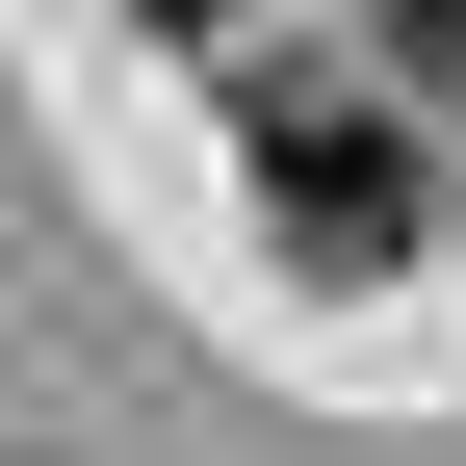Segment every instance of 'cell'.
<instances>
[{
	"instance_id": "1",
	"label": "cell",
	"mask_w": 466,
	"mask_h": 466,
	"mask_svg": "<svg viewBox=\"0 0 466 466\" xmlns=\"http://www.w3.org/2000/svg\"><path fill=\"white\" fill-rule=\"evenodd\" d=\"M259 208H285V259L389 285V259H415V130L337 104V78H285V104H259Z\"/></svg>"
},
{
	"instance_id": "2",
	"label": "cell",
	"mask_w": 466,
	"mask_h": 466,
	"mask_svg": "<svg viewBox=\"0 0 466 466\" xmlns=\"http://www.w3.org/2000/svg\"><path fill=\"white\" fill-rule=\"evenodd\" d=\"M389 26H415V78H466V0H389Z\"/></svg>"
},
{
	"instance_id": "3",
	"label": "cell",
	"mask_w": 466,
	"mask_h": 466,
	"mask_svg": "<svg viewBox=\"0 0 466 466\" xmlns=\"http://www.w3.org/2000/svg\"><path fill=\"white\" fill-rule=\"evenodd\" d=\"M130 26H233V0H130Z\"/></svg>"
}]
</instances>
